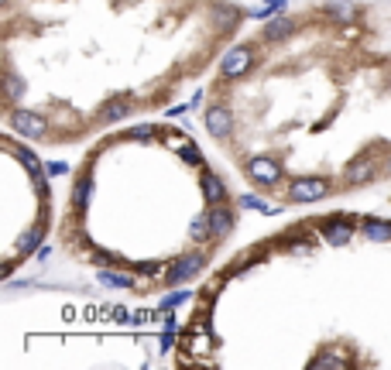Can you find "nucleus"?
I'll list each match as a JSON object with an SVG mask.
<instances>
[{
  "label": "nucleus",
  "mask_w": 391,
  "mask_h": 370,
  "mask_svg": "<svg viewBox=\"0 0 391 370\" xmlns=\"http://www.w3.org/2000/svg\"><path fill=\"white\" fill-rule=\"evenodd\" d=\"M313 367L316 370H323V367H347V360H340V357H316Z\"/></svg>",
  "instance_id": "obj_22"
},
{
  "label": "nucleus",
  "mask_w": 391,
  "mask_h": 370,
  "mask_svg": "<svg viewBox=\"0 0 391 370\" xmlns=\"http://www.w3.org/2000/svg\"><path fill=\"white\" fill-rule=\"evenodd\" d=\"M240 206H244V210H258V212H264V216H271V212H282V210H271V206H268L264 199H258V196H247V192L240 196Z\"/></svg>",
  "instance_id": "obj_18"
},
{
  "label": "nucleus",
  "mask_w": 391,
  "mask_h": 370,
  "mask_svg": "<svg viewBox=\"0 0 391 370\" xmlns=\"http://www.w3.org/2000/svg\"><path fill=\"white\" fill-rule=\"evenodd\" d=\"M378 175V165L371 158H357V161H350L347 165V172H343V179H347V185H364L371 182Z\"/></svg>",
  "instance_id": "obj_9"
},
{
  "label": "nucleus",
  "mask_w": 391,
  "mask_h": 370,
  "mask_svg": "<svg viewBox=\"0 0 391 370\" xmlns=\"http://www.w3.org/2000/svg\"><path fill=\"white\" fill-rule=\"evenodd\" d=\"M295 27H299V25H295L292 18H285V14H275V18L264 25L261 38H264V42H285L288 34H295Z\"/></svg>",
  "instance_id": "obj_8"
},
{
  "label": "nucleus",
  "mask_w": 391,
  "mask_h": 370,
  "mask_svg": "<svg viewBox=\"0 0 391 370\" xmlns=\"http://www.w3.org/2000/svg\"><path fill=\"white\" fill-rule=\"evenodd\" d=\"M45 172H49V175H66V172H69V165H62V161H52Z\"/></svg>",
  "instance_id": "obj_26"
},
{
  "label": "nucleus",
  "mask_w": 391,
  "mask_h": 370,
  "mask_svg": "<svg viewBox=\"0 0 391 370\" xmlns=\"http://www.w3.org/2000/svg\"><path fill=\"white\" fill-rule=\"evenodd\" d=\"M330 185L333 182L326 175H302V179H295L288 185V199L292 203H319V199L330 196Z\"/></svg>",
  "instance_id": "obj_2"
},
{
  "label": "nucleus",
  "mask_w": 391,
  "mask_h": 370,
  "mask_svg": "<svg viewBox=\"0 0 391 370\" xmlns=\"http://www.w3.org/2000/svg\"><path fill=\"white\" fill-rule=\"evenodd\" d=\"M38 240H42V227H35L31 234H25V240H21V254L35 250V247H38Z\"/></svg>",
  "instance_id": "obj_21"
},
{
  "label": "nucleus",
  "mask_w": 391,
  "mask_h": 370,
  "mask_svg": "<svg viewBox=\"0 0 391 370\" xmlns=\"http://www.w3.org/2000/svg\"><path fill=\"white\" fill-rule=\"evenodd\" d=\"M364 237L374 243H385V240H391V223L388 219H364Z\"/></svg>",
  "instance_id": "obj_13"
},
{
  "label": "nucleus",
  "mask_w": 391,
  "mask_h": 370,
  "mask_svg": "<svg viewBox=\"0 0 391 370\" xmlns=\"http://www.w3.org/2000/svg\"><path fill=\"white\" fill-rule=\"evenodd\" d=\"M203 124H206V131L213 134V137L227 141V137L234 134V113H230V106L216 103V106H209L206 113H203Z\"/></svg>",
  "instance_id": "obj_5"
},
{
  "label": "nucleus",
  "mask_w": 391,
  "mask_h": 370,
  "mask_svg": "<svg viewBox=\"0 0 391 370\" xmlns=\"http://www.w3.org/2000/svg\"><path fill=\"white\" fill-rule=\"evenodd\" d=\"M89 192H93V182L82 179V182L76 185V192H73V203H76V206H86V203H89Z\"/></svg>",
  "instance_id": "obj_19"
},
{
  "label": "nucleus",
  "mask_w": 391,
  "mask_h": 370,
  "mask_svg": "<svg viewBox=\"0 0 391 370\" xmlns=\"http://www.w3.org/2000/svg\"><path fill=\"white\" fill-rule=\"evenodd\" d=\"M182 161H189V165H199V148H196V144H185L182 148Z\"/></svg>",
  "instance_id": "obj_24"
},
{
  "label": "nucleus",
  "mask_w": 391,
  "mask_h": 370,
  "mask_svg": "<svg viewBox=\"0 0 391 370\" xmlns=\"http://www.w3.org/2000/svg\"><path fill=\"white\" fill-rule=\"evenodd\" d=\"M128 110H130L128 103H113V106H106L100 117H104V120H124V117H128Z\"/></svg>",
  "instance_id": "obj_20"
},
{
  "label": "nucleus",
  "mask_w": 391,
  "mask_h": 370,
  "mask_svg": "<svg viewBox=\"0 0 391 370\" xmlns=\"http://www.w3.org/2000/svg\"><path fill=\"white\" fill-rule=\"evenodd\" d=\"M4 93H7V100H11V103H18V100H21V93H25V82L18 79L14 72H7V76H4Z\"/></svg>",
  "instance_id": "obj_15"
},
{
  "label": "nucleus",
  "mask_w": 391,
  "mask_h": 370,
  "mask_svg": "<svg viewBox=\"0 0 391 370\" xmlns=\"http://www.w3.org/2000/svg\"><path fill=\"white\" fill-rule=\"evenodd\" d=\"M189 234H192V240H196V243H206V240H213V234H209V210L199 212V216L192 219Z\"/></svg>",
  "instance_id": "obj_14"
},
{
  "label": "nucleus",
  "mask_w": 391,
  "mask_h": 370,
  "mask_svg": "<svg viewBox=\"0 0 391 370\" xmlns=\"http://www.w3.org/2000/svg\"><path fill=\"white\" fill-rule=\"evenodd\" d=\"M247 175L258 185H278L282 182V161L268 158V155H258V158L247 161Z\"/></svg>",
  "instance_id": "obj_6"
},
{
  "label": "nucleus",
  "mask_w": 391,
  "mask_h": 370,
  "mask_svg": "<svg viewBox=\"0 0 391 370\" xmlns=\"http://www.w3.org/2000/svg\"><path fill=\"white\" fill-rule=\"evenodd\" d=\"M388 175H391V158H388Z\"/></svg>",
  "instance_id": "obj_27"
},
{
  "label": "nucleus",
  "mask_w": 391,
  "mask_h": 370,
  "mask_svg": "<svg viewBox=\"0 0 391 370\" xmlns=\"http://www.w3.org/2000/svg\"><path fill=\"white\" fill-rule=\"evenodd\" d=\"M234 230V212L227 210V206H209V234H213V240H223L227 234Z\"/></svg>",
  "instance_id": "obj_7"
},
{
  "label": "nucleus",
  "mask_w": 391,
  "mask_h": 370,
  "mask_svg": "<svg viewBox=\"0 0 391 370\" xmlns=\"http://www.w3.org/2000/svg\"><path fill=\"white\" fill-rule=\"evenodd\" d=\"M254 58H258V52H254L251 42L227 49V55L220 58V79H240V76H247L254 69Z\"/></svg>",
  "instance_id": "obj_1"
},
{
  "label": "nucleus",
  "mask_w": 391,
  "mask_h": 370,
  "mask_svg": "<svg viewBox=\"0 0 391 370\" xmlns=\"http://www.w3.org/2000/svg\"><path fill=\"white\" fill-rule=\"evenodd\" d=\"M203 267H206V257H203V254H182L175 264L165 271V285H185V281H192Z\"/></svg>",
  "instance_id": "obj_4"
},
{
  "label": "nucleus",
  "mask_w": 391,
  "mask_h": 370,
  "mask_svg": "<svg viewBox=\"0 0 391 370\" xmlns=\"http://www.w3.org/2000/svg\"><path fill=\"white\" fill-rule=\"evenodd\" d=\"M199 185H203V199H206L209 206L223 203V196H227V185H223V179H220V175H213V172H203Z\"/></svg>",
  "instance_id": "obj_10"
},
{
  "label": "nucleus",
  "mask_w": 391,
  "mask_h": 370,
  "mask_svg": "<svg viewBox=\"0 0 391 370\" xmlns=\"http://www.w3.org/2000/svg\"><path fill=\"white\" fill-rule=\"evenodd\" d=\"M172 346H175V329H165L161 333V353H168Z\"/></svg>",
  "instance_id": "obj_25"
},
{
  "label": "nucleus",
  "mask_w": 391,
  "mask_h": 370,
  "mask_svg": "<svg viewBox=\"0 0 391 370\" xmlns=\"http://www.w3.org/2000/svg\"><path fill=\"white\" fill-rule=\"evenodd\" d=\"M182 302H189V291H172V295L161 302V309H175V305H182Z\"/></svg>",
  "instance_id": "obj_23"
},
{
  "label": "nucleus",
  "mask_w": 391,
  "mask_h": 370,
  "mask_svg": "<svg viewBox=\"0 0 391 370\" xmlns=\"http://www.w3.org/2000/svg\"><path fill=\"white\" fill-rule=\"evenodd\" d=\"M213 14L223 21V27H234L237 21H240V11H237V7H230V4H216V7H213Z\"/></svg>",
  "instance_id": "obj_17"
},
{
  "label": "nucleus",
  "mask_w": 391,
  "mask_h": 370,
  "mask_svg": "<svg viewBox=\"0 0 391 370\" xmlns=\"http://www.w3.org/2000/svg\"><path fill=\"white\" fill-rule=\"evenodd\" d=\"M326 14L340 21V25H354L357 21V4H350V0H330L326 4Z\"/></svg>",
  "instance_id": "obj_12"
},
{
  "label": "nucleus",
  "mask_w": 391,
  "mask_h": 370,
  "mask_svg": "<svg viewBox=\"0 0 391 370\" xmlns=\"http://www.w3.org/2000/svg\"><path fill=\"white\" fill-rule=\"evenodd\" d=\"M323 240L343 247L347 240H354V227H350L347 219H330V223H323Z\"/></svg>",
  "instance_id": "obj_11"
},
{
  "label": "nucleus",
  "mask_w": 391,
  "mask_h": 370,
  "mask_svg": "<svg viewBox=\"0 0 391 370\" xmlns=\"http://www.w3.org/2000/svg\"><path fill=\"white\" fill-rule=\"evenodd\" d=\"M7 124H11V131H18L21 137H45L49 134V120L42 113H35V110H11Z\"/></svg>",
  "instance_id": "obj_3"
},
{
  "label": "nucleus",
  "mask_w": 391,
  "mask_h": 370,
  "mask_svg": "<svg viewBox=\"0 0 391 370\" xmlns=\"http://www.w3.org/2000/svg\"><path fill=\"white\" fill-rule=\"evenodd\" d=\"M100 281L106 288H134V278L128 274H113V271H100Z\"/></svg>",
  "instance_id": "obj_16"
}]
</instances>
